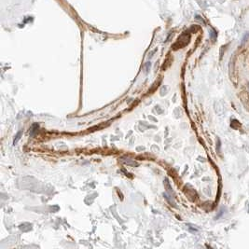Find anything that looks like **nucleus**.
Returning <instances> with one entry per match:
<instances>
[{"label":"nucleus","instance_id":"obj_2","mask_svg":"<svg viewBox=\"0 0 249 249\" xmlns=\"http://www.w3.org/2000/svg\"><path fill=\"white\" fill-rule=\"evenodd\" d=\"M37 127H38V125L37 124H33V126H32V128H31V132H30V134L31 135H34L35 133L37 132V130H35V128H37Z\"/></svg>","mask_w":249,"mask_h":249},{"label":"nucleus","instance_id":"obj_1","mask_svg":"<svg viewBox=\"0 0 249 249\" xmlns=\"http://www.w3.org/2000/svg\"><path fill=\"white\" fill-rule=\"evenodd\" d=\"M22 134V131H20V132L17 133V135H16V139H14V142H13V144L15 145V144H17L18 143V141L20 140V138H21V135Z\"/></svg>","mask_w":249,"mask_h":249}]
</instances>
